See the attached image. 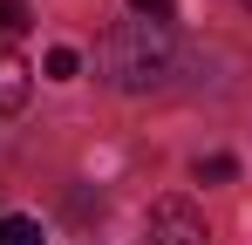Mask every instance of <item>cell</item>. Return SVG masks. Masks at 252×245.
I'll list each match as a JSON object with an SVG mask.
<instances>
[{"instance_id": "obj_1", "label": "cell", "mask_w": 252, "mask_h": 245, "mask_svg": "<svg viewBox=\"0 0 252 245\" xmlns=\"http://www.w3.org/2000/svg\"><path fill=\"white\" fill-rule=\"evenodd\" d=\"M95 68H102L109 89L143 95V89H157L177 68V28H164V21H116L102 34V48H95Z\"/></svg>"}, {"instance_id": "obj_2", "label": "cell", "mask_w": 252, "mask_h": 245, "mask_svg": "<svg viewBox=\"0 0 252 245\" xmlns=\"http://www.w3.org/2000/svg\"><path fill=\"white\" fill-rule=\"evenodd\" d=\"M150 245H211L198 204L191 198H164L157 211H150Z\"/></svg>"}, {"instance_id": "obj_3", "label": "cell", "mask_w": 252, "mask_h": 245, "mask_svg": "<svg viewBox=\"0 0 252 245\" xmlns=\"http://www.w3.org/2000/svg\"><path fill=\"white\" fill-rule=\"evenodd\" d=\"M21 102H28V68L14 55H0V116H14Z\"/></svg>"}, {"instance_id": "obj_4", "label": "cell", "mask_w": 252, "mask_h": 245, "mask_svg": "<svg viewBox=\"0 0 252 245\" xmlns=\"http://www.w3.org/2000/svg\"><path fill=\"white\" fill-rule=\"evenodd\" d=\"M0 245H48L34 218H0Z\"/></svg>"}, {"instance_id": "obj_5", "label": "cell", "mask_w": 252, "mask_h": 245, "mask_svg": "<svg viewBox=\"0 0 252 245\" xmlns=\"http://www.w3.org/2000/svg\"><path fill=\"white\" fill-rule=\"evenodd\" d=\"M48 75H55V82H75V75H82V55H75V48H48Z\"/></svg>"}, {"instance_id": "obj_6", "label": "cell", "mask_w": 252, "mask_h": 245, "mask_svg": "<svg viewBox=\"0 0 252 245\" xmlns=\"http://www.w3.org/2000/svg\"><path fill=\"white\" fill-rule=\"evenodd\" d=\"M232 177H239L232 157H198V184H232Z\"/></svg>"}, {"instance_id": "obj_7", "label": "cell", "mask_w": 252, "mask_h": 245, "mask_svg": "<svg viewBox=\"0 0 252 245\" xmlns=\"http://www.w3.org/2000/svg\"><path fill=\"white\" fill-rule=\"evenodd\" d=\"M28 0H0V34H28Z\"/></svg>"}, {"instance_id": "obj_8", "label": "cell", "mask_w": 252, "mask_h": 245, "mask_svg": "<svg viewBox=\"0 0 252 245\" xmlns=\"http://www.w3.org/2000/svg\"><path fill=\"white\" fill-rule=\"evenodd\" d=\"M129 14H136V21H177V7H170V0H129Z\"/></svg>"}, {"instance_id": "obj_9", "label": "cell", "mask_w": 252, "mask_h": 245, "mask_svg": "<svg viewBox=\"0 0 252 245\" xmlns=\"http://www.w3.org/2000/svg\"><path fill=\"white\" fill-rule=\"evenodd\" d=\"M246 7H252V0H246Z\"/></svg>"}]
</instances>
